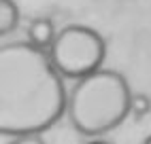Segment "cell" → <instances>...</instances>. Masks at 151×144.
<instances>
[{
    "label": "cell",
    "mask_w": 151,
    "mask_h": 144,
    "mask_svg": "<svg viewBox=\"0 0 151 144\" xmlns=\"http://www.w3.org/2000/svg\"><path fill=\"white\" fill-rule=\"evenodd\" d=\"M68 93L49 51L28 40L0 49V133L41 136L64 117Z\"/></svg>",
    "instance_id": "obj_1"
},
{
    "label": "cell",
    "mask_w": 151,
    "mask_h": 144,
    "mask_svg": "<svg viewBox=\"0 0 151 144\" xmlns=\"http://www.w3.org/2000/svg\"><path fill=\"white\" fill-rule=\"evenodd\" d=\"M132 96L124 74L102 68L75 83L68 93L66 117L81 136L98 138L130 117Z\"/></svg>",
    "instance_id": "obj_2"
},
{
    "label": "cell",
    "mask_w": 151,
    "mask_h": 144,
    "mask_svg": "<svg viewBox=\"0 0 151 144\" xmlns=\"http://www.w3.org/2000/svg\"><path fill=\"white\" fill-rule=\"evenodd\" d=\"M49 57L64 78L81 81L102 70L106 57V43L100 32L81 24L58 30L55 43L49 49Z\"/></svg>",
    "instance_id": "obj_3"
},
{
    "label": "cell",
    "mask_w": 151,
    "mask_h": 144,
    "mask_svg": "<svg viewBox=\"0 0 151 144\" xmlns=\"http://www.w3.org/2000/svg\"><path fill=\"white\" fill-rule=\"evenodd\" d=\"M26 34H28V43L30 45H34V47L43 49V51H49L51 45L55 43L58 30H55L53 21L49 17H34L32 21H30Z\"/></svg>",
    "instance_id": "obj_4"
},
{
    "label": "cell",
    "mask_w": 151,
    "mask_h": 144,
    "mask_svg": "<svg viewBox=\"0 0 151 144\" xmlns=\"http://www.w3.org/2000/svg\"><path fill=\"white\" fill-rule=\"evenodd\" d=\"M19 26V9L13 0H0V34L6 36Z\"/></svg>",
    "instance_id": "obj_5"
},
{
    "label": "cell",
    "mask_w": 151,
    "mask_h": 144,
    "mask_svg": "<svg viewBox=\"0 0 151 144\" xmlns=\"http://www.w3.org/2000/svg\"><path fill=\"white\" fill-rule=\"evenodd\" d=\"M151 112V100L145 93H134L132 102H130V117L134 119H143Z\"/></svg>",
    "instance_id": "obj_6"
},
{
    "label": "cell",
    "mask_w": 151,
    "mask_h": 144,
    "mask_svg": "<svg viewBox=\"0 0 151 144\" xmlns=\"http://www.w3.org/2000/svg\"><path fill=\"white\" fill-rule=\"evenodd\" d=\"M9 144H47L43 136H22V138H13Z\"/></svg>",
    "instance_id": "obj_7"
},
{
    "label": "cell",
    "mask_w": 151,
    "mask_h": 144,
    "mask_svg": "<svg viewBox=\"0 0 151 144\" xmlns=\"http://www.w3.org/2000/svg\"><path fill=\"white\" fill-rule=\"evenodd\" d=\"M87 144H111V142H106V140H100V138H96V140H92V142H87Z\"/></svg>",
    "instance_id": "obj_8"
},
{
    "label": "cell",
    "mask_w": 151,
    "mask_h": 144,
    "mask_svg": "<svg viewBox=\"0 0 151 144\" xmlns=\"http://www.w3.org/2000/svg\"><path fill=\"white\" fill-rule=\"evenodd\" d=\"M143 144H151V136H147V138L143 140Z\"/></svg>",
    "instance_id": "obj_9"
}]
</instances>
